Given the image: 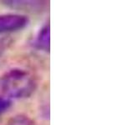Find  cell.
<instances>
[{"instance_id": "obj_1", "label": "cell", "mask_w": 134, "mask_h": 125, "mask_svg": "<svg viewBox=\"0 0 134 125\" xmlns=\"http://www.w3.org/2000/svg\"><path fill=\"white\" fill-rule=\"evenodd\" d=\"M35 89V78L25 69H11L0 77V90L8 99L29 98Z\"/></svg>"}, {"instance_id": "obj_2", "label": "cell", "mask_w": 134, "mask_h": 125, "mask_svg": "<svg viewBox=\"0 0 134 125\" xmlns=\"http://www.w3.org/2000/svg\"><path fill=\"white\" fill-rule=\"evenodd\" d=\"M28 24L29 18L25 15L15 14L0 15V33L19 31Z\"/></svg>"}, {"instance_id": "obj_3", "label": "cell", "mask_w": 134, "mask_h": 125, "mask_svg": "<svg viewBox=\"0 0 134 125\" xmlns=\"http://www.w3.org/2000/svg\"><path fill=\"white\" fill-rule=\"evenodd\" d=\"M36 44L38 48L48 52L50 46V31L49 26L45 25L44 28H41L36 39Z\"/></svg>"}, {"instance_id": "obj_4", "label": "cell", "mask_w": 134, "mask_h": 125, "mask_svg": "<svg viewBox=\"0 0 134 125\" xmlns=\"http://www.w3.org/2000/svg\"><path fill=\"white\" fill-rule=\"evenodd\" d=\"M7 125H35L33 120L26 115L19 114L12 117L8 121Z\"/></svg>"}, {"instance_id": "obj_5", "label": "cell", "mask_w": 134, "mask_h": 125, "mask_svg": "<svg viewBox=\"0 0 134 125\" xmlns=\"http://www.w3.org/2000/svg\"><path fill=\"white\" fill-rule=\"evenodd\" d=\"M11 105V101L5 97H0V115L5 112Z\"/></svg>"}]
</instances>
